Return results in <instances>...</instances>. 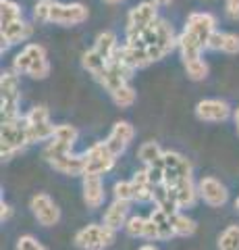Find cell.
Returning a JSON list of instances; mask_svg holds the SVG:
<instances>
[{"label":"cell","instance_id":"obj_1","mask_svg":"<svg viewBox=\"0 0 239 250\" xmlns=\"http://www.w3.org/2000/svg\"><path fill=\"white\" fill-rule=\"evenodd\" d=\"M129 44H137L148 52V57L152 62H156L160 59H165L168 52H173L177 46V38L173 27L168 25L165 19H156L148 29H144L140 36L133 40H127Z\"/></svg>","mask_w":239,"mask_h":250},{"label":"cell","instance_id":"obj_2","mask_svg":"<svg viewBox=\"0 0 239 250\" xmlns=\"http://www.w3.org/2000/svg\"><path fill=\"white\" fill-rule=\"evenodd\" d=\"M13 71L19 75H29L32 80H46L50 75V62L46 57L44 46L27 44L13 59Z\"/></svg>","mask_w":239,"mask_h":250},{"label":"cell","instance_id":"obj_3","mask_svg":"<svg viewBox=\"0 0 239 250\" xmlns=\"http://www.w3.org/2000/svg\"><path fill=\"white\" fill-rule=\"evenodd\" d=\"M25 146H29L25 115L17 117V119H2V127H0V156H2V161H11L15 154L23 152Z\"/></svg>","mask_w":239,"mask_h":250},{"label":"cell","instance_id":"obj_4","mask_svg":"<svg viewBox=\"0 0 239 250\" xmlns=\"http://www.w3.org/2000/svg\"><path fill=\"white\" fill-rule=\"evenodd\" d=\"M19 103H21L19 73L4 71L2 77H0V113H2V119H17V117H21Z\"/></svg>","mask_w":239,"mask_h":250},{"label":"cell","instance_id":"obj_5","mask_svg":"<svg viewBox=\"0 0 239 250\" xmlns=\"http://www.w3.org/2000/svg\"><path fill=\"white\" fill-rule=\"evenodd\" d=\"M114 233L117 231L104 223H90L75 233V246L81 250H104L114 242Z\"/></svg>","mask_w":239,"mask_h":250},{"label":"cell","instance_id":"obj_6","mask_svg":"<svg viewBox=\"0 0 239 250\" xmlns=\"http://www.w3.org/2000/svg\"><path fill=\"white\" fill-rule=\"evenodd\" d=\"M25 123H27L29 144L50 142L52 136H55V131H56V125H52L50 113L46 106H34L32 111L25 115Z\"/></svg>","mask_w":239,"mask_h":250},{"label":"cell","instance_id":"obj_7","mask_svg":"<svg viewBox=\"0 0 239 250\" xmlns=\"http://www.w3.org/2000/svg\"><path fill=\"white\" fill-rule=\"evenodd\" d=\"M90 13L88 6H83L81 2H55L50 0V13H48V23H55V25H81L83 21H88Z\"/></svg>","mask_w":239,"mask_h":250},{"label":"cell","instance_id":"obj_8","mask_svg":"<svg viewBox=\"0 0 239 250\" xmlns=\"http://www.w3.org/2000/svg\"><path fill=\"white\" fill-rule=\"evenodd\" d=\"M158 165L163 167V177L168 188L177 186L183 179H191V163L185 159L183 154L179 152H171V150H165L163 159L158 161Z\"/></svg>","mask_w":239,"mask_h":250},{"label":"cell","instance_id":"obj_9","mask_svg":"<svg viewBox=\"0 0 239 250\" xmlns=\"http://www.w3.org/2000/svg\"><path fill=\"white\" fill-rule=\"evenodd\" d=\"M114 161H117V156L112 154V150L106 142L92 144L86 152V175H100L102 177L104 173H109V171L114 167Z\"/></svg>","mask_w":239,"mask_h":250},{"label":"cell","instance_id":"obj_10","mask_svg":"<svg viewBox=\"0 0 239 250\" xmlns=\"http://www.w3.org/2000/svg\"><path fill=\"white\" fill-rule=\"evenodd\" d=\"M158 4L154 2H140L137 6L129 11L127 15V40H133L142 34L144 29H148L154 21L158 19Z\"/></svg>","mask_w":239,"mask_h":250},{"label":"cell","instance_id":"obj_11","mask_svg":"<svg viewBox=\"0 0 239 250\" xmlns=\"http://www.w3.org/2000/svg\"><path fill=\"white\" fill-rule=\"evenodd\" d=\"M29 208H32L36 221L40 225H44V228H52V225H56L58 219H60V208L46 192L34 194L32 200H29Z\"/></svg>","mask_w":239,"mask_h":250},{"label":"cell","instance_id":"obj_12","mask_svg":"<svg viewBox=\"0 0 239 250\" xmlns=\"http://www.w3.org/2000/svg\"><path fill=\"white\" fill-rule=\"evenodd\" d=\"M185 31H189L191 36H196L200 44L208 48V42H210L212 34L217 31V19L210 13H191L187 17V25Z\"/></svg>","mask_w":239,"mask_h":250},{"label":"cell","instance_id":"obj_13","mask_svg":"<svg viewBox=\"0 0 239 250\" xmlns=\"http://www.w3.org/2000/svg\"><path fill=\"white\" fill-rule=\"evenodd\" d=\"M198 192H200V198L212 208H221L229 200V192L225 184H221L217 177H210V175L202 177L198 182Z\"/></svg>","mask_w":239,"mask_h":250},{"label":"cell","instance_id":"obj_14","mask_svg":"<svg viewBox=\"0 0 239 250\" xmlns=\"http://www.w3.org/2000/svg\"><path fill=\"white\" fill-rule=\"evenodd\" d=\"M196 117L200 121H208V123H221L227 121L231 117V108L225 100L219 98H206L200 100L196 104Z\"/></svg>","mask_w":239,"mask_h":250},{"label":"cell","instance_id":"obj_15","mask_svg":"<svg viewBox=\"0 0 239 250\" xmlns=\"http://www.w3.org/2000/svg\"><path fill=\"white\" fill-rule=\"evenodd\" d=\"M133 136H135V127L129 121H117L112 125L110 134H109V138H106L104 142L109 144L112 154L119 159V156L127 150V146H129L131 140H133Z\"/></svg>","mask_w":239,"mask_h":250},{"label":"cell","instance_id":"obj_16","mask_svg":"<svg viewBox=\"0 0 239 250\" xmlns=\"http://www.w3.org/2000/svg\"><path fill=\"white\" fill-rule=\"evenodd\" d=\"M50 167H55L58 173L65 175H86V154H63L56 156V159L48 161Z\"/></svg>","mask_w":239,"mask_h":250},{"label":"cell","instance_id":"obj_17","mask_svg":"<svg viewBox=\"0 0 239 250\" xmlns=\"http://www.w3.org/2000/svg\"><path fill=\"white\" fill-rule=\"evenodd\" d=\"M83 200L90 208H100L104 202V184L100 175H83Z\"/></svg>","mask_w":239,"mask_h":250},{"label":"cell","instance_id":"obj_18","mask_svg":"<svg viewBox=\"0 0 239 250\" xmlns=\"http://www.w3.org/2000/svg\"><path fill=\"white\" fill-rule=\"evenodd\" d=\"M32 25H27L23 19H17L13 23H6L2 25V50H6L9 46L13 44H19V42H25L29 36H32Z\"/></svg>","mask_w":239,"mask_h":250},{"label":"cell","instance_id":"obj_19","mask_svg":"<svg viewBox=\"0 0 239 250\" xmlns=\"http://www.w3.org/2000/svg\"><path fill=\"white\" fill-rule=\"evenodd\" d=\"M125 231L131 238H144V240H158L156 223L148 217H131L125 223Z\"/></svg>","mask_w":239,"mask_h":250},{"label":"cell","instance_id":"obj_20","mask_svg":"<svg viewBox=\"0 0 239 250\" xmlns=\"http://www.w3.org/2000/svg\"><path fill=\"white\" fill-rule=\"evenodd\" d=\"M127 215H129V202L114 198L112 205L104 210L102 223H104V225H109L110 229L117 231V229H121V228H125V223L129 221Z\"/></svg>","mask_w":239,"mask_h":250},{"label":"cell","instance_id":"obj_21","mask_svg":"<svg viewBox=\"0 0 239 250\" xmlns=\"http://www.w3.org/2000/svg\"><path fill=\"white\" fill-rule=\"evenodd\" d=\"M173 190V196L177 200V207L181 208H189V207H194L196 205V200L200 196V192H198V186L194 184V177L191 179H183V182H179L177 186L171 188Z\"/></svg>","mask_w":239,"mask_h":250},{"label":"cell","instance_id":"obj_22","mask_svg":"<svg viewBox=\"0 0 239 250\" xmlns=\"http://www.w3.org/2000/svg\"><path fill=\"white\" fill-rule=\"evenodd\" d=\"M177 48H179V52H181L183 62H191V61L202 59L204 46L200 44V40H198L196 36H191L189 31H185V29H183V34L177 38Z\"/></svg>","mask_w":239,"mask_h":250},{"label":"cell","instance_id":"obj_23","mask_svg":"<svg viewBox=\"0 0 239 250\" xmlns=\"http://www.w3.org/2000/svg\"><path fill=\"white\" fill-rule=\"evenodd\" d=\"M210 50H221L227 54H237L239 52V36L237 34H225V31H214L210 42H208Z\"/></svg>","mask_w":239,"mask_h":250},{"label":"cell","instance_id":"obj_24","mask_svg":"<svg viewBox=\"0 0 239 250\" xmlns=\"http://www.w3.org/2000/svg\"><path fill=\"white\" fill-rule=\"evenodd\" d=\"M81 65H83V69H86V71H90V75H94L96 80H100V77L104 75L106 67H109V61H106L102 54H98L94 48H90V50L83 52Z\"/></svg>","mask_w":239,"mask_h":250},{"label":"cell","instance_id":"obj_25","mask_svg":"<svg viewBox=\"0 0 239 250\" xmlns=\"http://www.w3.org/2000/svg\"><path fill=\"white\" fill-rule=\"evenodd\" d=\"M150 219L156 223V229H158V240H168V238H175V229H173V219L171 213H166L163 208H156L154 207Z\"/></svg>","mask_w":239,"mask_h":250},{"label":"cell","instance_id":"obj_26","mask_svg":"<svg viewBox=\"0 0 239 250\" xmlns=\"http://www.w3.org/2000/svg\"><path fill=\"white\" fill-rule=\"evenodd\" d=\"M133 184V194H135V200L137 202H146V200H152V190L154 186L150 184V177H148V171L146 167L142 171H137L135 177L131 179Z\"/></svg>","mask_w":239,"mask_h":250},{"label":"cell","instance_id":"obj_27","mask_svg":"<svg viewBox=\"0 0 239 250\" xmlns=\"http://www.w3.org/2000/svg\"><path fill=\"white\" fill-rule=\"evenodd\" d=\"M119 44H117V36L112 34V31H102V34L96 36V42H94V50L98 54H102L106 61H110L114 57V52H117Z\"/></svg>","mask_w":239,"mask_h":250},{"label":"cell","instance_id":"obj_28","mask_svg":"<svg viewBox=\"0 0 239 250\" xmlns=\"http://www.w3.org/2000/svg\"><path fill=\"white\" fill-rule=\"evenodd\" d=\"M163 154H165V150L160 148L158 142H144L140 148H137V156H140V161L146 167L158 163L160 159H163Z\"/></svg>","mask_w":239,"mask_h":250},{"label":"cell","instance_id":"obj_29","mask_svg":"<svg viewBox=\"0 0 239 250\" xmlns=\"http://www.w3.org/2000/svg\"><path fill=\"white\" fill-rule=\"evenodd\" d=\"M171 219H173L175 236L187 238V236H191V233L196 231V221H194V219H189L187 215H183L181 210H177V213H171Z\"/></svg>","mask_w":239,"mask_h":250},{"label":"cell","instance_id":"obj_30","mask_svg":"<svg viewBox=\"0 0 239 250\" xmlns=\"http://www.w3.org/2000/svg\"><path fill=\"white\" fill-rule=\"evenodd\" d=\"M219 250H239V225H229L221 231Z\"/></svg>","mask_w":239,"mask_h":250},{"label":"cell","instance_id":"obj_31","mask_svg":"<svg viewBox=\"0 0 239 250\" xmlns=\"http://www.w3.org/2000/svg\"><path fill=\"white\" fill-rule=\"evenodd\" d=\"M17 19H23L19 4L13 0H0V25H6Z\"/></svg>","mask_w":239,"mask_h":250},{"label":"cell","instance_id":"obj_32","mask_svg":"<svg viewBox=\"0 0 239 250\" xmlns=\"http://www.w3.org/2000/svg\"><path fill=\"white\" fill-rule=\"evenodd\" d=\"M110 98H112V103L117 104V106L127 108V106H131V104L135 103V90L127 83V85H123V88L110 92Z\"/></svg>","mask_w":239,"mask_h":250},{"label":"cell","instance_id":"obj_33","mask_svg":"<svg viewBox=\"0 0 239 250\" xmlns=\"http://www.w3.org/2000/svg\"><path fill=\"white\" fill-rule=\"evenodd\" d=\"M185 73H187V77L191 82H202V80H206V75H208V65L202 59L185 62Z\"/></svg>","mask_w":239,"mask_h":250},{"label":"cell","instance_id":"obj_34","mask_svg":"<svg viewBox=\"0 0 239 250\" xmlns=\"http://www.w3.org/2000/svg\"><path fill=\"white\" fill-rule=\"evenodd\" d=\"M114 198H117V200H125V202L135 200L133 184H131V182H117V184H114Z\"/></svg>","mask_w":239,"mask_h":250},{"label":"cell","instance_id":"obj_35","mask_svg":"<svg viewBox=\"0 0 239 250\" xmlns=\"http://www.w3.org/2000/svg\"><path fill=\"white\" fill-rule=\"evenodd\" d=\"M15 250H46L42 242H37L34 236H21Z\"/></svg>","mask_w":239,"mask_h":250},{"label":"cell","instance_id":"obj_36","mask_svg":"<svg viewBox=\"0 0 239 250\" xmlns=\"http://www.w3.org/2000/svg\"><path fill=\"white\" fill-rule=\"evenodd\" d=\"M48 13H50V0H40L34 6V19L40 23H48Z\"/></svg>","mask_w":239,"mask_h":250},{"label":"cell","instance_id":"obj_37","mask_svg":"<svg viewBox=\"0 0 239 250\" xmlns=\"http://www.w3.org/2000/svg\"><path fill=\"white\" fill-rule=\"evenodd\" d=\"M225 11L231 19H239V0H225Z\"/></svg>","mask_w":239,"mask_h":250},{"label":"cell","instance_id":"obj_38","mask_svg":"<svg viewBox=\"0 0 239 250\" xmlns=\"http://www.w3.org/2000/svg\"><path fill=\"white\" fill-rule=\"evenodd\" d=\"M11 215H13V208L2 200V205H0V219H2V221H9Z\"/></svg>","mask_w":239,"mask_h":250},{"label":"cell","instance_id":"obj_39","mask_svg":"<svg viewBox=\"0 0 239 250\" xmlns=\"http://www.w3.org/2000/svg\"><path fill=\"white\" fill-rule=\"evenodd\" d=\"M154 4H158V6H166V4H171L173 0H152Z\"/></svg>","mask_w":239,"mask_h":250},{"label":"cell","instance_id":"obj_40","mask_svg":"<svg viewBox=\"0 0 239 250\" xmlns=\"http://www.w3.org/2000/svg\"><path fill=\"white\" fill-rule=\"evenodd\" d=\"M140 250H158V248H156V246H152V244H144Z\"/></svg>","mask_w":239,"mask_h":250},{"label":"cell","instance_id":"obj_41","mask_svg":"<svg viewBox=\"0 0 239 250\" xmlns=\"http://www.w3.org/2000/svg\"><path fill=\"white\" fill-rule=\"evenodd\" d=\"M235 125H237V131H239V108L235 111Z\"/></svg>","mask_w":239,"mask_h":250},{"label":"cell","instance_id":"obj_42","mask_svg":"<svg viewBox=\"0 0 239 250\" xmlns=\"http://www.w3.org/2000/svg\"><path fill=\"white\" fill-rule=\"evenodd\" d=\"M106 2H110V4H117V2H121V0H106Z\"/></svg>","mask_w":239,"mask_h":250},{"label":"cell","instance_id":"obj_43","mask_svg":"<svg viewBox=\"0 0 239 250\" xmlns=\"http://www.w3.org/2000/svg\"><path fill=\"white\" fill-rule=\"evenodd\" d=\"M235 208L239 210V196H237V200H235Z\"/></svg>","mask_w":239,"mask_h":250}]
</instances>
